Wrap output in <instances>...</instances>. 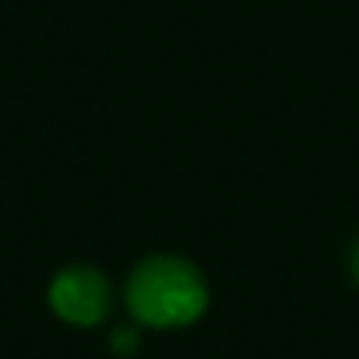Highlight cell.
Here are the masks:
<instances>
[{"label": "cell", "instance_id": "cell-1", "mask_svg": "<svg viewBox=\"0 0 359 359\" xmlns=\"http://www.w3.org/2000/svg\"><path fill=\"white\" fill-rule=\"evenodd\" d=\"M123 299L148 327H187L208 310V282L187 257L151 254L130 271Z\"/></svg>", "mask_w": 359, "mask_h": 359}, {"label": "cell", "instance_id": "cell-2", "mask_svg": "<svg viewBox=\"0 0 359 359\" xmlns=\"http://www.w3.org/2000/svg\"><path fill=\"white\" fill-rule=\"evenodd\" d=\"M50 306L60 320L92 327L109 313V282L99 268L71 264L50 282Z\"/></svg>", "mask_w": 359, "mask_h": 359}, {"label": "cell", "instance_id": "cell-3", "mask_svg": "<svg viewBox=\"0 0 359 359\" xmlns=\"http://www.w3.org/2000/svg\"><path fill=\"white\" fill-rule=\"evenodd\" d=\"M113 345H116V352H123V355H127V352H134V348H137V334H134L130 327H120V331L113 334Z\"/></svg>", "mask_w": 359, "mask_h": 359}, {"label": "cell", "instance_id": "cell-4", "mask_svg": "<svg viewBox=\"0 0 359 359\" xmlns=\"http://www.w3.org/2000/svg\"><path fill=\"white\" fill-rule=\"evenodd\" d=\"M348 271H352V278H355V285H359V240H355V247H352V254H348Z\"/></svg>", "mask_w": 359, "mask_h": 359}]
</instances>
